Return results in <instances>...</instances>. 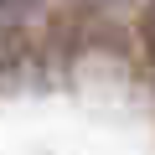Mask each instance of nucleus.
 I'll use <instances>...</instances> for the list:
<instances>
[{
  "instance_id": "1",
  "label": "nucleus",
  "mask_w": 155,
  "mask_h": 155,
  "mask_svg": "<svg viewBox=\"0 0 155 155\" xmlns=\"http://www.w3.org/2000/svg\"><path fill=\"white\" fill-rule=\"evenodd\" d=\"M145 47H150V57H155V0H150V11H145Z\"/></svg>"
}]
</instances>
